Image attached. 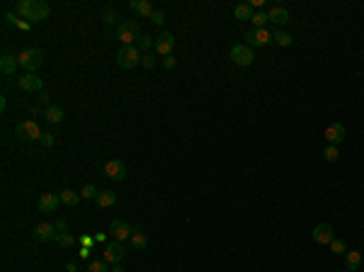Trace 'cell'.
I'll use <instances>...</instances> for the list:
<instances>
[{"instance_id": "obj_1", "label": "cell", "mask_w": 364, "mask_h": 272, "mask_svg": "<svg viewBox=\"0 0 364 272\" xmlns=\"http://www.w3.org/2000/svg\"><path fill=\"white\" fill-rule=\"evenodd\" d=\"M17 61H19V68H24V73H36V68L44 63V51L41 49H22L17 54Z\"/></svg>"}, {"instance_id": "obj_2", "label": "cell", "mask_w": 364, "mask_h": 272, "mask_svg": "<svg viewBox=\"0 0 364 272\" xmlns=\"http://www.w3.org/2000/svg\"><path fill=\"white\" fill-rule=\"evenodd\" d=\"M117 39L122 41V46H136V41L141 39L139 32V22L136 19H127L117 27Z\"/></svg>"}, {"instance_id": "obj_3", "label": "cell", "mask_w": 364, "mask_h": 272, "mask_svg": "<svg viewBox=\"0 0 364 272\" xmlns=\"http://www.w3.org/2000/svg\"><path fill=\"white\" fill-rule=\"evenodd\" d=\"M231 61L240 66V68H248V66H253L255 63V54L253 49L245 44V41H240V44H233L231 46Z\"/></svg>"}, {"instance_id": "obj_4", "label": "cell", "mask_w": 364, "mask_h": 272, "mask_svg": "<svg viewBox=\"0 0 364 272\" xmlns=\"http://www.w3.org/2000/svg\"><path fill=\"white\" fill-rule=\"evenodd\" d=\"M141 51H139V46H122L119 49V54H117V63H119V68H134V66H141Z\"/></svg>"}, {"instance_id": "obj_5", "label": "cell", "mask_w": 364, "mask_h": 272, "mask_svg": "<svg viewBox=\"0 0 364 272\" xmlns=\"http://www.w3.org/2000/svg\"><path fill=\"white\" fill-rule=\"evenodd\" d=\"M274 41V34L272 32H267V29H248L245 32V44L253 49V46H270Z\"/></svg>"}, {"instance_id": "obj_6", "label": "cell", "mask_w": 364, "mask_h": 272, "mask_svg": "<svg viewBox=\"0 0 364 272\" xmlns=\"http://www.w3.org/2000/svg\"><path fill=\"white\" fill-rule=\"evenodd\" d=\"M15 134H17V139H22V141H36V139H41V129H39V124H36L34 119L19 122L17 127H15Z\"/></svg>"}, {"instance_id": "obj_7", "label": "cell", "mask_w": 364, "mask_h": 272, "mask_svg": "<svg viewBox=\"0 0 364 272\" xmlns=\"http://www.w3.org/2000/svg\"><path fill=\"white\" fill-rule=\"evenodd\" d=\"M17 88L22 92H44V83L36 73H24L17 78Z\"/></svg>"}, {"instance_id": "obj_8", "label": "cell", "mask_w": 364, "mask_h": 272, "mask_svg": "<svg viewBox=\"0 0 364 272\" xmlns=\"http://www.w3.org/2000/svg\"><path fill=\"white\" fill-rule=\"evenodd\" d=\"M124 255H127L124 243H119V241H109L107 246H105V258H102V260H107L109 265H119V263L124 260Z\"/></svg>"}, {"instance_id": "obj_9", "label": "cell", "mask_w": 364, "mask_h": 272, "mask_svg": "<svg viewBox=\"0 0 364 272\" xmlns=\"http://www.w3.org/2000/svg\"><path fill=\"white\" fill-rule=\"evenodd\" d=\"M109 236H112V241L124 243L127 238H131V229H129V224L124 219H112V224H109Z\"/></svg>"}, {"instance_id": "obj_10", "label": "cell", "mask_w": 364, "mask_h": 272, "mask_svg": "<svg viewBox=\"0 0 364 272\" xmlns=\"http://www.w3.org/2000/svg\"><path fill=\"white\" fill-rule=\"evenodd\" d=\"M34 241H39V243H46V241H56V226L51 224V221H41V224H36L34 226Z\"/></svg>"}, {"instance_id": "obj_11", "label": "cell", "mask_w": 364, "mask_h": 272, "mask_svg": "<svg viewBox=\"0 0 364 272\" xmlns=\"http://www.w3.org/2000/svg\"><path fill=\"white\" fill-rule=\"evenodd\" d=\"M105 175H107L109 180H124L127 178V165H124V161H117V158H112V161H107V165H105Z\"/></svg>"}, {"instance_id": "obj_12", "label": "cell", "mask_w": 364, "mask_h": 272, "mask_svg": "<svg viewBox=\"0 0 364 272\" xmlns=\"http://www.w3.org/2000/svg\"><path fill=\"white\" fill-rule=\"evenodd\" d=\"M58 204H61V197H58V195H51V192H46V195L39 197L36 209H39L41 214H54L56 209H58Z\"/></svg>"}, {"instance_id": "obj_13", "label": "cell", "mask_w": 364, "mask_h": 272, "mask_svg": "<svg viewBox=\"0 0 364 272\" xmlns=\"http://www.w3.org/2000/svg\"><path fill=\"white\" fill-rule=\"evenodd\" d=\"M313 241L318 243V246H330L333 243V238H335V234H333V226L330 224H318L316 229H313Z\"/></svg>"}, {"instance_id": "obj_14", "label": "cell", "mask_w": 364, "mask_h": 272, "mask_svg": "<svg viewBox=\"0 0 364 272\" xmlns=\"http://www.w3.org/2000/svg\"><path fill=\"white\" fill-rule=\"evenodd\" d=\"M173 46H175V36L170 34V32H163V34L156 39V54H161L165 58V56H173Z\"/></svg>"}, {"instance_id": "obj_15", "label": "cell", "mask_w": 364, "mask_h": 272, "mask_svg": "<svg viewBox=\"0 0 364 272\" xmlns=\"http://www.w3.org/2000/svg\"><path fill=\"white\" fill-rule=\"evenodd\" d=\"M326 141L330 146H338V144H343L345 141V124H330V127L326 129Z\"/></svg>"}, {"instance_id": "obj_16", "label": "cell", "mask_w": 364, "mask_h": 272, "mask_svg": "<svg viewBox=\"0 0 364 272\" xmlns=\"http://www.w3.org/2000/svg\"><path fill=\"white\" fill-rule=\"evenodd\" d=\"M129 7H131V12H136L139 17H151L156 10H153V5H151V0H129Z\"/></svg>"}, {"instance_id": "obj_17", "label": "cell", "mask_w": 364, "mask_h": 272, "mask_svg": "<svg viewBox=\"0 0 364 272\" xmlns=\"http://www.w3.org/2000/svg\"><path fill=\"white\" fill-rule=\"evenodd\" d=\"M267 19L272 22V24H287L289 22V10L287 7H282V5H274V7H270L267 10Z\"/></svg>"}, {"instance_id": "obj_18", "label": "cell", "mask_w": 364, "mask_h": 272, "mask_svg": "<svg viewBox=\"0 0 364 272\" xmlns=\"http://www.w3.org/2000/svg\"><path fill=\"white\" fill-rule=\"evenodd\" d=\"M49 12H51L49 2H44V0H34V5H32V15H29V22H41V19L49 17Z\"/></svg>"}, {"instance_id": "obj_19", "label": "cell", "mask_w": 364, "mask_h": 272, "mask_svg": "<svg viewBox=\"0 0 364 272\" xmlns=\"http://www.w3.org/2000/svg\"><path fill=\"white\" fill-rule=\"evenodd\" d=\"M19 68V61H17V56H12V54H5L2 58H0V71L5 73V75H12V73Z\"/></svg>"}, {"instance_id": "obj_20", "label": "cell", "mask_w": 364, "mask_h": 272, "mask_svg": "<svg viewBox=\"0 0 364 272\" xmlns=\"http://www.w3.org/2000/svg\"><path fill=\"white\" fill-rule=\"evenodd\" d=\"M345 268L350 272H357L362 268V253L360 251H347L345 253Z\"/></svg>"}, {"instance_id": "obj_21", "label": "cell", "mask_w": 364, "mask_h": 272, "mask_svg": "<svg viewBox=\"0 0 364 272\" xmlns=\"http://www.w3.org/2000/svg\"><path fill=\"white\" fill-rule=\"evenodd\" d=\"M253 15H255V10H253V5H250V2H238L236 10H233V17L240 19V22L253 19Z\"/></svg>"}, {"instance_id": "obj_22", "label": "cell", "mask_w": 364, "mask_h": 272, "mask_svg": "<svg viewBox=\"0 0 364 272\" xmlns=\"http://www.w3.org/2000/svg\"><path fill=\"white\" fill-rule=\"evenodd\" d=\"M129 241H131V248H136V251H146L148 248V238H146V234L141 229H134Z\"/></svg>"}, {"instance_id": "obj_23", "label": "cell", "mask_w": 364, "mask_h": 272, "mask_svg": "<svg viewBox=\"0 0 364 272\" xmlns=\"http://www.w3.org/2000/svg\"><path fill=\"white\" fill-rule=\"evenodd\" d=\"M44 117H46V122H51V124H61L63 122V107H58V105H49L46 112H44Z\"/></svg>"}, {"instance_id": "obj_24", "label": "cell", "mask_w": 364, "mask_h": 272, "mask_svg": "<svg viewBox=\"0 0 364 272\" xmlns=\"http://www.w3.org/2000/svg\"><path fill=\"white\" fill-rule=\"evenodd\" d=\"M97 207L100 209H109V207H114V202H117V195L112 192V190H105V192H100L97 195Z\"/></svg>"}, {"instance_id": "obj_25", "label": "cell", "mask_w": 364, "mask_h": 272, "mask_svg": "<svg viewBox=\"0 0 364 272\" xmlns=\"http://www.w3.org/2000/svg\"><path fill=\"white\" fill-rule=\"evenodd\" d=\"M32 5H34V0H19L17 5H15V15L29 19V15H32Z\"/></svg>"}, {"instance_id": "obj_26", "label": "cell", "mask_w": 364, "mask_h": 272, "mask_svg": "<svg viewBox=\"0 0 364 272\" xmlns=\"http://www.w3.org/2000/svg\"><path fill=\"white\" fill-rule=\"evenodd\" d=\"M61 204H68V207H75L78 202H80V192H73V190H63L61 195Z\"/></svg>"}, {"instance_id": "obj_27", "label": "cell", "mask_w": 364, "mask_h": 272, "mask_svg": "<svg viewBox=\"0 0 364 272\" xmlns=\"http://www.w3.org/2000/svg\"><path fill=\"white\" fill-rule=\"evenodd\" d=\"M88 272H112V265H109L107 260H90Z\"/></svg>"}, {"instance_id": "obj_28", "label": "cell", "mask_w": 364, "mask_h": 272, "mask_svg": "<svg viewBox=\"0 0 364 272\" xmlns=\"http://www.w3.org/2000/svg\"><path fill=\"white\" fill-rule=\"evenodd\" d=\"M73 243H75V238H73V234H68V231L56 236V246H58V248H71Z\"/></svg>"}, {"instance_id": "obj_29", "label": "cell", "mask_w": 364, "mask_h": 272, "mask_svg": "<svg viewBox=\"0 0 364 272\" xmlns=\"http://www.w3.org/2000/svg\"><path fill=\"white\" fill-rule=\"evenodd\" d=\"M250 22H253L255 29H265V24H267L270 19H267V12H262V10H260V12H255V15H253Z\"/></svg>"}, {"instance_id": "obj_30", "label": "cell", "mask_w": 364, "mask_h": 272, "mask_svg": "<svg viewBox=\"0 0 364 272\" xmlns=\"http://www.w3.org/2000/svg\"><path fill=\"white\" fill-rule=\"evenodd\" d=\"M136 46H139V51H151V46H156V41H153L151 34H141V39L136 41Z\"/></svg>"}, {"instance_id": "obj_31", "label": "cell", "mask_w": 364, "mask_h": 272, "mask_svg": "<svg viewBox=\"0 0 364 272\" xmlns=\"http://www.w3.org/2000/svg\"><path fill=\"white\" fill-rule=\"evenodd\" d=\"M330 251H333L335 255H345L347 253L345 241H343V238H333V243H330Z\"/></svg>"}, {"instance_id": "obj_32", "label": "cell", "mask_w": 364, "mask_h": 272, "mask_svg": "<svg viewBox=\"0 0 364 272\" xmlns=\"http://www.w3.org/2000/svg\"><path fill=\"white\" fill-rule=\"evenodd\" d=\"M323 158H326L328 163H335V161L340 158V153H338V146H326V151H323Z\"/></svg>"}, {"instance_id": "obj_33", "label": "cell", "mask_w": 364, "mask_h": 272, "mask_svg": "<svg viewBox=\"0 0 364 272\" xmlns=\"http://www.w3.org/2000/svg\"><path fill=\"white\" fill-rule=\"evenodd\" d=\"M97 195H100V190H97L95 185H85V187L80 190V197H85V200H97Z\"/></svg>"}, {"instance_id": "obj_34", "label": "cell", "mask_w": 364, "mask_h": 272, "mask_svg": "<svg viewBox=\"0 0 364 272\" xmlns=\"http://www.w3.org/2000/svg\"><path fill=\"white\" fill-rule=\"evenodd\" d=\"M274 44H279V46H289L291 36L287 34V32H274Z\"/></svg>"}, {"instance_id": "obj_35", "label": "cell", "mask_w": 364, "mask_h": 272, "mask_svg": "<svg viewBox=\"0 0 364 272\" xmlns=\"http://www.w3.org/2000/svg\"><path fill=\"white\" fill-rule=\"evenodd\" d=\"M114 19H117V10H114V7H107V10H105V22H107V24H114Z\"/></svg>"}, {"instance_id": "obj_36", "label": "cell", "mask_w": 364, "mask_h": 272, "mask_svg": "<svg viewBox=\"0 0 364 272\" xmlns=\"http://www.w3.org/2000/svg\"><path fill=\"white\" fill-rule=\"evenodd\" d=\"M141 66H144V68H148V71H151V68L156 66V58H153V56H151V54H146L144 58H141Z\"/></svg>"}, {"instance_id": "obj_37", "label": "cell", "mask_w": 364, "mask_h": 272, "mask_svg": "<svg viewBox=\"0 0 364 272\" xmlns=\"http://www.w3.org/2000/svg\"><path fill=\"white\" fill-rule=\"evenodd\" d=\"M54 226H56V231H58V234H66V229H68L66 219H56V221H54Z\"/></svg>"}, {"instance_id": "obj_38", "label": "cell", "mask_w": 364, "mask_h": 272, "mask_svg": "<svg viewBox=\"0 0 364 272\" xmlns=\"http://www.w3.org/2000/svg\"><path fill=\"white\" fill-rule=\"evenodd\" d=\"M39 141H41L44 148H49V146H54V136H51V134H41V139H39Z\"/></svg>"}, {"instance_id": "obj_39", "label": "cell", "mask_w": 364, "mask_h": 272, "mask_svg": "<svg viewBox=\"0 0 364 272\" xmlns=\"http://www.w3.org/2000/svg\"><path fill=\"white\" fill-rule=\"evenodd\" d=\"M163 66H165V68H168V71H173V68L178 66V61H175L173 56H165V58H163Z\"/></svg>"}, {"instance_id": "obj_40", "label": "cell", "mask_w": 364, "mask_h": 272, "mask_svg": "<svg viewBox=\"0 0 364 272\" xmlns=\"http://www.w3.org/2000/svg\"><path fill=\"white\" fill-rule=\"evenodd\" d=\"M151 19H153V24H163V22H165V15L161 12V10H156V12L151 15Z\"/></svg>"}, {"instance_id": "obj_41", "label": "cell", "mask_w": 364, "mask_h": 272, "mask_svg": "<svg viewBox=\"0 0 364 272\" xmlns=\"http://www.w3.org/2000/svg\"><path fill=\"white\" fill-rule=\"evenodd\" d=\"M39 100H41L44 105H51V95H49V92H39Z\"/></svg>"}, {"instance_id": "obj_42", "label": "cell", "mask_w": 364, "mask_h": 272, "mask_svg": "<svg viewBox=\"0 0 364 272\" xmlns=\"http://www.w3.org/2000/svg\"><path fill=\"white\" fill-rule=\"evenodd\" d=\"M5 19H7V22H10V24H19L17 15H12V12H7V15H5Z\"/></svg>"}, {"instance_id": "obj_43", "label": "cell", "mask_w": 364, "mask_h": 272, "mask_svg": "<svg viewBox=\"0 0 364 272\" xmlns=\"http://www.w3.org/2000/svg\"><path fill=\"white\" fill-rule=\"evenodd\" d=\"M112 272H127V270H124L122 265H112Z\"/></svg>"}, {"instance_id": "obj_44", "label": "cell", "mask_w": 364, "mask_h": 272, "mask_svg": "<svg viewBox=\"0 0 364 272\" xmlns=\"http://www.w3.org/2000/svg\"><path fill=\"white\" fill-rule=\"evenodd\" d=\"M362 190H364V185H362Z\"/></svg>"}]
</instances>
